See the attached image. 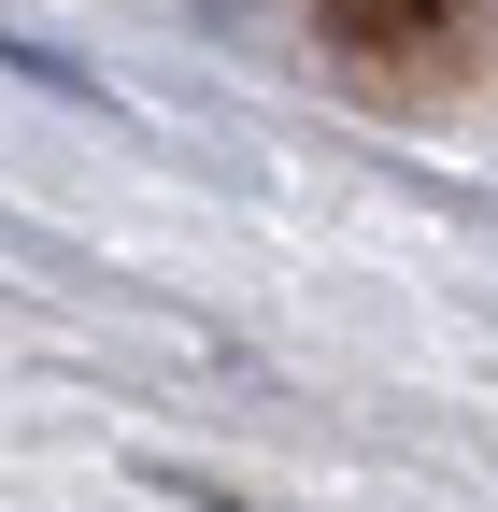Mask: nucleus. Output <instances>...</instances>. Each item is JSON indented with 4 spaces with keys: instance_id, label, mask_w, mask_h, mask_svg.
<instances>
[{
    "instance_id": "f257e3e1",
    "label": "nucleus",
    "mask_w": 498,
    "mask_h": 512,
    "mask_svg": "<svg viewBox=\"0 0 498 512\" xmlns=\"http://www.w3.org/2000/svg\"><path fill=\"white\" fill-rule=\"evenodd\" d=\"M328 15H342L356 43H385V29H413V15H427V0H328Z\"/></svg>"
},
{
    "instance_id": "f03ea898",
    "label": "nucleus",
    "mask_w": 498,
    "mask_h": 512,
    "mask_svg": "<svg viewBox=\"0 0 498 512\" xmlns=\"http://www.w3.org/2000/svg\"><path fill=\"white\" fill-rule=\"evenodd\" d=\"M200 15H214V29H257V0H200Z\"/></svg>"
}]
</instances>
